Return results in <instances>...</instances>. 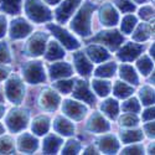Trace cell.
Returning <instances> with one entry per match:
<instances>
[{
	"instance_id": "obj_9",
	"label": "cell",
	"mask_w": 155,
	"mask_h": 155,
	"mask_svg": "<svg viewBox=\"0 0 155 155\" xmlns=\"http://www.w3.org/2000/svg\"><path fill=\"white\" fill-rule=\"evenodd\" d=\"M62 110L63 113L70 117L73 120H81L84 118V115L87 114V107L83 106L82 103L76 102L73 99H66L63 101L62 104Z\"/></svg>"
},
{
	"instance_id": "obj_34",
	"label": "cell",
	"mask_w": 155,
	"mask_h": 155,
	"mask_svg": "<svg viewBox=\"0 0 155 155\" xmlns=\"http://www.w3.org/2000/svg\"><path fill=\"white\" fill-rule=\"evenodd\" d=\"M138 22V19L137 16H134L133 14H129V15H125L122 20V24H120V28H122V32L125 34V35H129L133 32V29L135 28V25Z\"/></svg>"
},
{
	"instance_id": "obj_7",
	"label": "cell",
	"mask_w": 155,
	"mask_h": 155,
	"mask_svg": "<svg viewBox=\"0 0 155 155\" xmlns=\"http://www.w3.org/2000/svg\"><path fill=\"white\" fill-rule=\"evenodd\" d=\"M5 96L15 104H20L25 96V86L22 81L18 77H12L5 83Z\"/></svg>"
},
{
	"instance_id": "obj_30",
	"label": "cell",
	"mask_w": 155,
	"mask_h": 155,
	"mask_svg": "<svg viewBox=\"0 0 155 155\" xmlns=\"http://www.w3.org/2000/svg\"><path fill=\"white\" fill-rule=\"evenodd\" d=\"M151 35V28L147 24H139L135 31L133 32V40L137 42L147 41Z\"/></svg>"
},
{
	"instance_id": "obj_50",
	"label": "cell",
	"mask_w": 155,
	"mask_h": 155,
	"mask_svg": "<svg viewBox=\"0 0 155 155\" xmlns=\"http://www.w3.org/2000/svg\"><path fill=\"white\" fill-rule=\"evenodd\" d=\"M83 154H98V153H97L96 148H94L93 145H91V147H88V148L84 150V153H83Z\"/></svg>"
},
{
	"instance_id": "obj_10",
	"label": "cell",
	"mask_w": 155,
	"mask_h": 155,
	"mask_svg": "<svg viewBox=\"0 0 155 155\" xmlns=\"http://www.w3.org/2000/svg\"><path fill=\"white\" fill-rule=\"evenodd\" d=\"M31 31H32V25L29 24L22 18H18L15 20H12L10 24V28H9L10 37L14 38V40L26 37L29 34H31Z\"/></svg>"
},
{
	"instance_id": "obj_28",
	"label": "cell",
	"mask_w": 155,
	"mask_h": 155,
	"mask_svg": "<svg viewBox=\"0 0 155 155\" xmlns=\"http://www.w3.org/2000/svg\"><path fill=\"white\" fill-rule=\"evenodd\" d=\"M134 92V87L132 84H128L120 81H117L113 86V93L117 98H128L129 96H132Z\"/></svg>"
},
{
	"instance_id": "obj_29",
	"label": "cell",
	"mask_w": 155,
	"mask_h": 155,
	"mask_svg": "<svg viewBox=\"0 0 155 155\" xmlns=\"http://www.w3.org/2000/svg\"><path fill=\"white\" fill-rule=\"evenodd\" d=\"M92 87L94 89V92L99 96V97H106L112 91V84L109 81H104V80H93L92 81Z\"/></svg>"
},
{
	"instance_id": "obj_46",
	"label": "cell",
	"mask_w": 155,
	"mask_h": 155,
	"mask_svg": "<svg viewBox=\"0 0 155 155\" xmlns=\"http://www.w3.org/2000/svg\"><path fill=\"white\" fill-rule=\"evenodd\" d=\"M6 26H8V24H6V19L4 15H0V38L4 37L5 32H6Z\"/></svg>"
},
{
	"instance_id": "obj_43",
	"label": "cell",
	"mask_w": 155,
	"mask_h": 155,
	"mask_svg": "<svg viewBox=\"0 0 155 155\" xmlns=\"http://www.w3.org/2000/svg\"><path fill=\"white\" fill-rule=\"evenodd\" d=\"M10 62V52L6 42H0V63H8Z\"/></svg>"
},
{
	"instance_id": "obj_26",
	"label": "cell",
	"mask_w": 155,
	"mask_h": 155,
	"mask_svg": "<svg viewBox=\"0 0 155 155\" xmlns=\"http://www.w3.org/2000/svg\"><path fill=\"white\" fill-rule=\"evenodd\" d=\"M119 76L122 80H124L127 83L132 84V86H137L139 83L138 74H137L135 70L133 68V66H130V64H122L119 67Z\"/></svg>"
},
{
	"instance_id": "obj_16",
	"label": "cell",
	"mask_w": 155,
	"mask_h": 155,
	"mask_svg": "<svg viewBox=\"0 0 155 155\" xmlns=\"http://www.w3.org/2000/svg\"><path fill=\"white\" fill-rule=\"evenodd\" d=\"M73 61H74V67L81 76L87 77L92 73L93 71V63L88 58V56L81 51L73 54Z\"/></svg>"
},
{
	"instance_id": "obj_15",
	"label": "cell",
	"mask_w": 155,
	"mask_h": 155,
	"mask_svg": "<svg viewBox=\"0 0 155 155\" xmlns=\"http://www.w3.org/2000/svg\"><path fill=\"white\" fill-rule=\"evenodd\" d=\"M60 102H61V98H60L58 93H56L54 89H51V88L44 89L41 96H40L41 107L45 110H48V112H52V110L57 109Z\"/></svg>"
},
{
	"instance_id": "obj_6",
	"label": "cell",
	"mask_w": 155,
	"mask_h": 155,
	"mask_svg": "<svg viewBox=\"0 0 155 155\" xmlns=\"http://www.w3.org/2000/svg\"><path fill=\"white\" fill-rule=\"evenodd\" d=\"M47 44V35L44 32L34 34L25 46V52L30 57H38L44 55Z\"/></svg>"
},
{
	"instance_id": "obj_39",
	"label": "cell",
	"mask_w": 155,
	"mask_h": 155,
	"mask_svg": "<svg viewBox=\"0 0 155 155\" xmlns=\"http://www.w3.org/2000/svg\"><path fill=\"white\" fill-rule=\"evenodd\" d=\"M73 84H74V81L73 80H64V78H61L60 81L55 82V88L58 89V91L63 94H68L72 92V88H73Z\"/></svg>"
},
{
	"instance_id": "obj_17",
	"label": "cell",
	"mask_w": 155,
	"mask_h": 155,
	"mask_svg": "<svg viewBox=\"0 0 155 155\" xmlns=\"http://www.w3.org/2000/svg\"><path fill=\"white\" fill-rule=\"evenodd\" d=\"M87 128H88V130L92 133H106L110 129V125L101 113L96 112V113H93L92 117L89 118V120L87 123Z\"/></svg>"
},
{
	"instance_id": "obj_40",
	"label": "cell",
	"mask_w": 155,
	"mask_h": 155,
	"mask_svg": "<svg viewBox=\"0 0 155 155\" xmlns=\"http://www.w3.org/2000/svg\"><path fill=\"white\" fill-rule=\"evenodd\" d=\"M138 122H139V118L135 113H125L119 118V124L123 127H128V128L135 127Z\"/></svg>"
},
{
	"instance_id": "obj_22",
	"label": "cell",
	"mask_w": 155,
	"mask_h": 155,
	"mask_svg": "<svg viewBox=\"0 0 155 155\" xmlns=\"http://www.w3.org/2000/svg\"><path fill=\"white\" fill-rule=\"evenodd\" d=\"M54 129L58 134L64 137H71L74 133V125L72 124V122H70L62 115H60L54 120Z\"/></svg>"
},
{
	"instance_id": "obj_31",
	"label": "cell",
	"mask_w": 155,
	"mask_h": 155,
	"mask_svg": "<svg viewBox=\"0 0 155 155\" xmlns=\"http://www.w3.org/2000/svg\"><path fill=\"white\" fill-rule=\"evenodd\" d=\"M21 4H22V0H3L0 9L5 11L6 14L14 15V14H19L20 12Z\"/></svg>"
},
{
	"instance_id": "obj_5",
	"label": "cell",
	"mask_w": 155,
	"mask_h": 155,
	"mask_svg": "<svg viewBox=\"0 0 155 155\" xmlns=\"http://www.w3.org/2000/svg\"><path fill=\"white\" fill-rule=\"evenodd\" d=\"M92 42H99L102 45L107 46L109 50L115 51L120 47V45L124 41V36L117 31V30H107V31H102L99 32L97 36H94L92 40Z\"/></svg>"
},
{
	"instance_id": "obj_51",
	"label": "cell",
	"mask_w": 155,
	"mask_h": 155,
	"mask_svg": "<svg viewBox=\"0 0 155 155\" xmlns=\"http://www.w3.org/2000/svg\"><path fill=\"white\" fill-rule=\"evenodd\" d=\"M44 2L46 4H50V5H56V4H58L61 2V0H44Z\"/></svg>"
},
{
	"instance_id": "obj_4",
	"label": "cell",
	"mask_w": 155,
	"mask_h": 155,
	"mask_svg": "<svg viewBox=\"0 0 155 155\" xmlns=\"http://www.w3.org/2000/svg\"><path fill=\"white\" fill-rule=\"evenodd\" d=\"M29 122V112L26 109H12L6 115V125L12 133H19L26 128Z\"/></svg>"
},
{
	"instance_id": "obj_37",
	"label": "cell",
	"mask_w": 155,
	"mask_h": 155,
	"mask_svg": "<svg viewBox=\"0 0 155 155\" xmlns=\"http://www.w3.org/2000/svg\"><path fill=\"white\" fill-rule=\"evenodd\" d=\"M15 151L14 140L10 137L0 138V154H12Z\"/></svg>"
},
{
	"instance_id": "obj_19",
	"label": "cell",
	"mask_w": 155,
	"mask_h": 155,
	"mask_svg": "<svg viewBox=\"0 0 155 155\" xmlns=\"http://www.w3.org/2000/svg\"><path fill=\"white\" fill-rule=\"evenodd\" d=\"M73 73V68L67 62H56L50 66V77L51 80H61L70 77Z\"/></svg>"
},
{
	"instance_id": "obj_53",
	"label": "cell",
	"mask_w": 155,
	"mask_h": 155,
	"mask_svg": "<svg viewBox=\"0 0 155 155\" xmlns=\"http://www.w3.org/2000/svg\"><path fill=\"white\" fill-rule=\"evenodd\" d=\"M149 154H154V144L153 143L149 145Z\"/></svg>"
},
{
	"instance_id": "obj_38",
	"label": "cell",
	"mask_w": 155,
	"mask_h": 155,
	"mask_svg": "<svg viewBox=\"0 0 155 155\" xmlns=\"http://www.w3.org/2000/svg\"><path fill=\"white\" fill-rule=\"evenodd\" d=\"M122 110L127 113H139L140 112V104L137 98H129L122 104Z\"/></svg>"
},
{
	"instance_id": "obj_2",
	"label": "cell",
	"mask_w": 155,
	"mask_h": 155,
	"mask_svg": "<svg viewBox=\"0 0 155 155\" xmlns=\"http://www.w3.org/2000/svg\"><path fill=\"white\" fill-rule=\"evenodd\" d=\"M25 12L35 22H45L52 19V12L40 0H25Z\"/></svg>"
},
{
	"instance_id": "obj_54",
	"label": "cell",
	"mask_w": 155,
	"mask_h": 155,
	"mask_svg": "<svg viewBox=\"0 0 155 155\" xmlns=\"http://www.w3.org/2000/svg\"><path fill=\"white\" fill-rule=\"evenodd\" d=\"M4 132H5V128H4V125L2 123H0V135L4 134Z\"/></svg>"
},
{
	"instance_id": "obj_20",
	"label": "cell",
	"mask_w": 155,
	"mask_h": 155,
	"mask_svg": "<svg viewBox=\"0 0 155 155\" xmlns=\"http://www.w3.org/2000/svg\"><path fill=\"white\" fill-rule=\"evenodd\" d=\"M98 147L104 154H115L119 150V141L114 135L106 134L98 140Z\"/></svg>"
},
{
	"instance_id": "obj_3",
	"label": "cell",
	"mask_w": 155,
	"mask_h": 155,
	"mask_svg": "<svg viewBox=\"0 0 155 155\" xmlns=\"http://www.w3.org/2000/svg\"><path fill=\"white\" fill-rule=\"evenodd\" d=\"M22 74H24V80L31 84L42 83L46 81L45 70L42 66V62L40 61H31L25 63L22 67Z\"/></svg>"
},
{
	"instance_id": "obj_11",
	"label": "cell",
	"mask_w": 155,
	"mask_h": 155,
	"mask_svg": "<svg viewBox=\"0 0 155 155\" xmlns=\"http://www.w3.org/2000/svg\"><path fill=\"white\" fill-rule=\"evenodd\" d=\"M72 91H73L72 94H73L74 98H77V99H80V101L87 103V104H91V106L96 103V97L92 93L91 89H89V87H88V84H87L86 81H83V80L77 81L73 84Z\"/></svg>"
},
{
	"instance_id": "obj_8",
	"label": "cell",
	"mask_w": 155,
	"mask_h": 155,
	"mask_svg": "<svg viewBox=\"0 0 155 155\" xmlns=\"http://www.w3.org/2000/svg\"><path fill=\"white\" fill-rule=\"evenodd\" d=\"M47 29L51 30V32L60 41V44L67 50H77L80 47V42L77 41V38L73 35H71L66 29H62L58 25H54V24H48Z\"/></svg>"
},
{
	"instance_id": "obj_44",
	"label": "cell",
	"mask_w": 155,
	"mask_h": 155,
	"mask_svg": "<svg viewBox=\"0 0 155 155\" xmlns=\"http://www.w3.org/2000/svg\"><path fill=\"white\" fill-rule=\"evenodd\" d=\"M139 16L143 20H151L154 18V8L153 6H143L139 10Z\"/></svg>"
},
{
	"instance_id": "obj_13",
	"label": "cell",
	"mask_w": 155,
	"mask_h": 155,
	"mask_svg": "<svg viewBox=\"0 0 155 155\" xmlns=\"http://www.w3.org/2000/svg\"><path fill=\"white\" fill-rule=\"evenodd\" d=\"M99 19L104 26L112 28L118 24L119 15H118V11L114 9L113 5L107 3V4H103L99 9Z\"/></svg>"
},
{
	"instance_id": "obj_47",
	"label": "cell",
	"mask_w": 155,
	"mask_h": 155,
	"mask_svg": "<svg viewBox=\"0 0 155 155\" xmlns=\"http://www.w3.org/2000/svg\"><path fill=\"white\" fill-rule=\"evenodd\" d=\"M143 120H153L154 119V107H150L148 109L144 110L143 117H141Z\"/></svg>"
},
{
	"instance_id": "obj_23",
	"label": "cell",
	"mask_w": 155,
	"mask_h": 155,
	"mask_svg": "<svg viewBox=\"0 0 155 155\" xmlns=\"http://www.w3.org/2000/svg\"><path fill=\"white\" fill-rule=\"evenodd\" d=\"M63 144V140L55 135V134H50L45 138L44 140V144H42V151L44 154H56L60 148Z\"/></svg>"
},
{
	"instance_id": "obj_33",
	"label": "cell",
	"mask_w": 155,
	"mask_h": 155,
	"mask_svg": "<svg viewBox=\"0 0 155 155\" xmlns=\"http://www.w3.org/2000/svg\"><path fill=\"white\" fill-rule=\"evenodd\" d=\"M115 71H117V63L115 62H107L104 64H102V66H99L94 74L97 77H101V78H107V77H112Z\"/></svg>"
},
{
	"instance_id": "obj_41",
	"label": "cell",
	"mask_w": 155,
	"mask_h": 155,
	"mask_svg": "<svg viewBox=\"0 0 155 155\" xmlns=\"http://www.w3.org/2000/svg\"><path fill=\"white\" fill-rule=\"evenodd\" d=\"M81 150V144H80V141H77V140H68L66 145H64L62 148V154L64 155H67V154H77Z\"/></svg>"
},
{
	"instance_id": "obj_49",
	"label": "cell",
	"mask_w": 155,
	"mask_h": 155,
	"mask_svg": "<svg viewBox=\"0 0 155 155\" xmlns=\"http://www.w3.org/2000/svg\"><path fill=\"white\" fill-rule=\"evenodd\" d=\"M8 76H9V70L5 67H0V82L4 81Z\"/></svg>"
},
{
	"instance_id": "obj_12",
	"label": "cell",
	"mask_w": 155,
	"mask_h": 155,
	"mask_svg": "<svg viewBox=\"0 0 155 155\" xmlns=\"http://www.w3.org/2000/svg\"><path fill=\"white\" fill-rule=\"evenodd\" d=\"M82 0H63V3L56 9V20L58 22H66L72 15L74 10L80 6Z\"/></svg>"
},
{
	"instance_id": "obj_52",
	"label": "cell",
	"mask_w": 155,
	"mask_h": 155,
	"mask_svg": "<svg viewBox=\"0 0 155 155\" xmlns=\"http://www.w3.org/2000/svg\"><path fill=\"white\" fill-rule=\"evenodd\" d=\"M4 113H5V107H4V104H2L0 103V118L4 115Z\"/></svg>"
},
{
	"instance_id": "obj_24",
	"label": "cell",
	"mask_w": 155,
	"mask_h": 155,
	"mask_svg": "<svg viewBox=\"0 0 155 155\" xmlns=\"http://www.w3.org/2000/svg\"><path fill=\"white\" fill-rule=\"evenodd\" d=\"M45 57L48 61H55L64 57V50L63 46H61L56 41H50L47 45V50L45 51Z\"/></svg>"
},
{
	"instance_id": "obj_56",
	"label": "cell",
	"mask_w": 155,
	"mask_h": 155,
	"mask_svg": "<svg viewBox=\"0 0 155 155\" xmlns=\"http://www.w3.org/2000/svg\"><path fill=\"white\" fill-rule=\"evenodd\" d=\"M150 56H151V57L154 58V45H153V46L150 47Z\"/></svg>"
},
{
	"instance_id": "obj_55",
	"label": "cell",
	"mask_w": 155,
	"mask_h": 155,
	"mask_svg": "<svg viewBox=\"0 0 155 155\" xmlns=\"http://www.w3.org/2000/svg\"><path fill=\"white\" fill-rule=\"evenodd\" d=\"M148 0H134V3H137V4H143V3H147Z\"/></svg>"
},
{
	"instance_id": "obj_48",
	"label": "cell",
	"mask_w": 155,
	"mask_h": 155,
	"mask_svg": "<svg viewBox=\"0 0 155 155\" xmlns=\"http://www.w3.org/2000/svg\"><path fill=\"white\" fill-rule=\"evenodd\" d=\"M144 132L149 138H154V122H149L144 125Z\"/></svg>"
},
{
	"instance_id": "obj_35",
	"label": "cell",
	"mask_w": 155,
	"mask_h": 155,
	"mask_svg": "<svg viewBox=\"0 0 155 155\" xmlns=\"http://www.w3.org/2000/svg\"><path fill=\"white\" fill-rule=\"evenodd\" d=\"M137 67H138L139 72L143 76H148L149 73H151V70H153V61L147 55H143L138 60Z\"/></svg>"
},
{
	"instance_id": "obj_45",
	"label": "cell",
	"mask_w": 155,
	"mask_h": 155,
	"mask_svg": "<svg viewBox=\"0 0 155 155\" xmlns=\"http://www.w3.org/2000/svg\"><path fill=\"white\" fill-rule=\"evenodd\" d=\"M122 154H144V148L141 144H133L123 149Z\"/></svg>"
},
{
	"instance_id": "obj_1",
	"label": "cell",
	"mask_w": 155,
	"mask_h": 155,
	"mask_svg": "<svg viewBox=\"0 0 155 155\" xmlns=\"http://www.w3.org/2000/svg\"><path fill=\"white\" fill-rule=\"evenodd\" d=\"M96 10V6L92 3H86L82 5V8L78 10V12L73 16L70 28L72 31H74L77 35L87 37L91 35L92 29H91V19L92 14Z\"/></svg>"
},
{
	"instance_id": "obj_18",
	"label": "cell",
	"mask_w": 155,
	"mask_h": 155,
	"mask_svg": "<svg viewBox=\"0 0 155 155\" xmlns=\"http://www.w3.org/2000/svg\"><path fill=\"white\" fill-rule=\"evenodd\" d=\"M38 148V140L30 133H24L18 139V149L21 153L31 154L35 153Z\"/></svg>"
},
{
	"instance_id": "obj_25",
	"label": "cell",
	"mask_w": 155,
	"mask_h": 155,
	"mask_svg": "<svg viewBox=\"0 0 155 155\" xmlns=\"http://www.w3.org/2000/svg\"><path fill=\"white\" fill-rule=\"evenodd\" d=\"M50 128V119L46 115H38L32 120L31 124V130L36 135H44L48 132Z\"/></svg>"
},
{
	"instance_id": "obj_36",
	"label": "cell",
	"mask_w": 155,
	"mask_h": 155,
	"mask_svg": "<svg viewBox=\"0 0 155 155\" xmlns=\"http://www.w3.org/2000/svg\"><path fill=\"white\" fill-rule=\"evenodd\" d=\"M139 97L144 106H151L154 103V89L149 86H144L140 89Z\"/></svg>"
},
{
	"instance_id": "obj_32",
	"label": "cell",
	"mask_w": 155,
	"mask_h": 155,
	"mask_svg": "<svg viewBox=\"0 0 155 155\" xmlns=\"http://www.w3.org/2000/svg\"><path fill=\"white\" fill-rule=\"evenodd\" d=\"M143 138H144V135H143V132L141 130H133V129H130V130H123L120 133V139L125 144L141 141Z\"/></svg>"
},
{
	"instance_id": "obj_14",
	"label": "cell",
	"mask_w": 155,
	"mask_h": 155,
	"mask_svg": "<svg viewBox=\"0 0 155 155\" xmlns=\"http://www.w3.org/2000/svg\"><path fill=\"white\" fill-rule=\"evenodd\" d=\"M143 51H144V45L128 42V44H125V45L118 51L117 56H118V58H119L120 61L129 62V61L135 60L138 56H140Z\"/></svg>"
},
{
	"instance_id": "obj_27",
	"label": "cell",
	"mask_w": 155,
	"mask_h": 155,
	"mask_svg": "<svg viewBox=\"0 0 155 155\" xmlns=\"http://www.w3.org/2000/svg\"><path fill=\"white\" fill-rule=\"evenodd\" d=\"M101 109H102V112L104 113L108 118L115 119L118 117V113H119V104H118V102L115 99L108 98V99H106L104 102L102 103Z\"/></svg>"
},
{
	"instance_id": "obj_42",
	"label": "cell",
	"mask_w": 155,
	"mask_h": 155,
	"mask_svg": "<svg viewBox=\"0 0 155 155\" xmlns=\"http://www.w3.org/2000/svg\"><path fill=\"white\" fill-rule=\"evenodd\" d=\"M115 5L123 12H133L135 10V4L130 0H115Z\"/></svg>"
},
{
	"instance_id": "obj_21",
	"label": "cell",
	"mask_w": 155,
	"mask_h": 155,
	"mask_svg": "<svg viewBox=\"0 0 155 155\" xmlns=\"http://www.w3.org/2000/svg\"><path fill=\"white\" fill-rule=\"evenodd\" d=\"M86 54L88 56V58H91L92 62H96V63H101L103 61H106L110 57V55L108 54V51L101 46V45H89L86 50Z\"/></svg>"
}]
</instances>
